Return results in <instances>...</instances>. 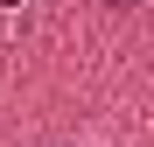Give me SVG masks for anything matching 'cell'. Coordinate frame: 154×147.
I'll use <instances>...</instances> for the list:
<instances>
[{
  "label": "cell",
  "instance_id": "1",
  "mask_svg": "<svg viewBox=\"0 0 154 147\" xmlns=\"http://www.w3.org/2000/svg\"><path fill=\"white\" fill-rule=\"evenodd\" d=\"M119 7H133V0H119Z\"/></svg>",
  "mask_w": 154,
  "mask_h": 147
}]
</instances>
